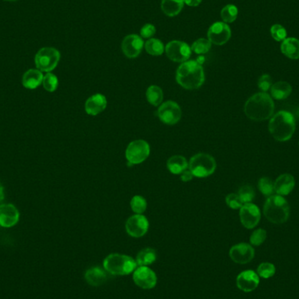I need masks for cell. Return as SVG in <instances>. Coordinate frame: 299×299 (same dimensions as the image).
Here are the masks:
<instances>
[{"label": "cell", "instance_id": "obj_1", "mask_svg": "<svg viewBox=\"0 0 299 299\" xmlns=\"http://www.w3.org/2000/svg\"><path fill=\"white\" fill-rule=\"evenodd\" d=\"M275 104L271 96L267 93H256L248 99L244 105V112L251 120L256 122L268 120L274 113Z\"/></svg>", "mask_w": 299, "mask_h": 299}, {"label": "cell", "instance_id": "obj_2", "mask_svg": "<svg viewBox=\"0 0 299 299\" xmlns=\"http://www.w3.org/2000/svg\"><path fill=\"white\" fill-rule=\"evenodd\" d=\"M176 81L185 90H197L205 83V73L196 61L183 62L176 71Z\"/></svg>", "mask_w": 299, "mask_h": 299}, {"label": "cell", "instance_id": "obj_3", "mask_svg": "<svg viewBox=\"0 0 299 299\" xmlns=\"http://www.w3.org/2000/svg\"><path fill=\"white\" fill-rule=\"evenodd\" d=\"M296 130L295 117L288 111H281L271 117L268 130L271 136L279 142H285L292 138Z\"/></svg>", "mask_w": 299, "mask_h": 299}, {"label": "cell", "instance_id": "obj_4", "mask_svg": "<svg viewBox=\"0 0 299 299\" xmlns=\"http://www.w3.org/2000/svg\"><path fill=\"white\" fill-rule=\"evenodd\" d=\"M263 214L268 222L274 224H283L290 217V206L283 196L271 195L264 203Z\"/></svg>", "mask_w": 299, "mask_h": 299}, {"label": "cell", "instance_id": "obj_5", "mask_svg": "<svg viewBox=\"0 0 299 299\" xmlns=\"http://www.w3.org/2000/svg\"><path fill=\"white\" fill-rule=\"evenodd\" d=\"M137 262L131 256L121 254H111L103 261V268L110 274L126 276L136 269Z\"/></svg>", "mask_w": 299, "mask_h": 299}, {"label": "cell", "instance_id": "obj_6", "mask_svg": "<svg viewBox=\"0 0 299 299\" xmlns=\"http://www.w3.org/2000/svg\"><path fill=\"white\" fill-rule=\"evenodd\" d=\"M216 161L211 155L198 153L193 156L188 162V169L195 177L207 178L216 170Z\"/></svg>", "mask_w": 299, "mask_h": 299}, {"label": "cell", "instance_id": "obj_7", "mask_svg": "<svg viewBox=\"0 0 299 299\" xmlns=\"http://www.w3.org/2000/svg\"><path fill=\"white\" fill-rule=\"evenodd\" d=\"M61 53L53 47H43L35 56V65L41 72L50 73L58 65Z\"/></svg>", "mask_w": 299, "mask_h": 299}, {"label": "cell", "instance_id": "obj_8", "mask_svg": "<svg viewBox=\"0 0 299 299\" xmlns=\"http://www.w3.org/2000/svg\"><path fill=\"white\" fill-rule=\"evenodd\" d=\"M151 153V147L145 140L139 139L130 142L127 146L125 157L130 166L145 162Z\"/></svg>", "mask_w": 299, "mask_h": 299}, {"label": "cell", "instance_id": "obj_9", "mask_svg": "<svg viewBox=\"0 0 299 299\" xmlns=\"http://www.w3.org/2000/svg\"><path fill=\"white\" fill-rule=\"evenodd\" d=\"M157 115L164 124L173 125L178 124L181 119L182 111L177 102L167 101L159 106Z\"/></svg>", "mask_w": 299, "mask_h": 299}, {"label": "cell", "instance_id": "obj_10", "mask_svg": "<svg viewBox=\"0 0 299 299\" xmlns=\"http://www.w3.org/2000/svg\"><path fill=\"white\" fill-rule=\"evenodd\" d=\"M165 52L171 61L179 63L189 61L192 55L191 46L180 40H173L169 42L166 46Z\"/></svg>", "mask_w": 299, "mask_h": 299}, {"label": "cell", "instance_id": "obj_11", "mask_svg": "<svg viewBox=\"0 0 299 299\" xmlns=\"http://www.w3.org/2000/svg\"><path fill=\"white\" fill-rule=\"evenodd\" d=\"M231 38V29L224 22H215L207 31V39L216 46H222Z\"/></svg>", "mask_w": 299, "mask_h": 299}, {"label": "cell", "instance_id": "obj_12", "mask_svg": "<svg viewBox=\"0 0 299 299\" xmlns=\"http://www.w3.org/2000/svg\"><path fill=\"white\" fill-rule=\"evenodd\" d=\"M133 281L140 288L150 290L157 284V275L147 266H139L133 272Z\"/></svg>", "mask_w": 299, "mask_h": 299}, {"label": "cell", "instance_id": "obj_13", "mask_svg": "<svg viewBox=\"0 0 299 299\" xmlns=\"http://www.w3.org/2000/svg\"><path fill=\"white\" fill-rule=\"evenodd\" d=\"M125 229L131 237H142L148 231V220L143 214H134L127 220Z\"/></svg>", "mask_w": 299, "mask_h": 299}, {"label": "cell", "instance_id": "obj_14", "mask_svg": "<svg viewBox=\"0 0 299 299\" xmlns=\"http://www.w3.org/2000/svg\"><path fill=\"white\" fill-rule=\"evenodd\" d=\"M240 220L244 228L248 229L255 228L261 220L259 208L253 203L243 204L240 208Z\"/></svg>", "mask_w": 299, "mask_h": 299}, {"label": "cell", "instance_id": "obj_15", "mask_svg": "<svg viewBox=\"0 0 299 299\" xmlns=\"http://www.w3.org/2000/svg\"><path fill=\"white\" fill-rule=\"evenodd\" d=\"M121 46L122 51L127 58L134 59L141 53L145 43L141 36L137 34H130L124 38Z\"/></svg>", "mask_w": 299, "mask_h": 299}, {"label": "cell", "instance_id": "obj_16", "mask_svg": "<svg viewBox=\"0 0 299 299\" xmlns=\"http://www.w3.org/2000/svg\"><path fill=\"white\" fill-rule=\"evenodd\" d=\"M229 256L236 263L246 264L253 260L255 250L250 244H236L229 250Z\"/></svg>", "mask_w": 299, "mask_h": 299}, {"label": "cell", "instance_id": "obj_17", "mask_svg": "<svg viewBox=\"0 0 299 299\" xmlns=\"http://www.w3.org/2000/svg\"><path fill=\"white\" fill-rule=\"evenodd\" d=\"M259 276L253 270H244L238 275L236 284L244 292H251L259 285Z\"/></svg>", "mask_w": 299, "mask_h": 299}, {"label": "cell", "instance_id": "obj_18", "mask_svg": "<svg viewBox=\"0 0 299 299\" xmlns=\"http://www.w3.org/2000/svg\"><path fill=\"white\" fill-rule=\"evenodd\" d=\"M19 220V210L12 204L0 205V226L3 228H12Z\"/></svg>", "mask_w": 299, "mask_h": 299}, {"label": "cell", "instance_id": "obj_19", "mask_svg": "<svg viewBox=\"0 0 299 299\" xmlns=\"http://www.w3.org/2000/svg\"><path fill=\"white\" fill-rule=\"evenodd\" d=\"M108 105L107 98L102 94L93 95L85 102V111L90 116H97L104 111Z\"/></svg>", "mask_w": 299, "mask_h": 299}, {"label": "cell", "instance_id": "obj_20", "mask_svg": "<svg viewBox=\"0 0 299 299\" xmlns=\"http://www.w3.org/2000/svg\"><path fill=\"white\" fill-rule=\"evenodd\" d=\"M295 186V179L291 174L284 173L279 176L274 182L275 193L280 196L290 195Z\"/></svg>", "mask_w": 299, "mask_h": 299}, {"label": "cell", "instance_id": "obj_21", "mask_svg": "<svg viewBox=\"0 0 299 299\" xmlns=\"http://www.w3.org/2000/svg\"><path fill=\"white\" fill-rule=\"evenodd\" d=\"M106 272L105 269L98 266L92 267L85 272V280L92 286H101L108 279Z\"/></svg>", "mask_w": 299, "mask_h": 299}, {"label": "cell", "instance_id": "obj_22", "mask_svg": "<svg viewBox=\"0 0 299 299\" xmlns=\"http://www.w3.org/2000/svg\"><path fill=\"white\" fill-rule=\"evenodd\" d=\"M44 75L39 69H29L22 78V84L28 90H35L43 81Z\"/></svg>", "mask_w": 299, "mask_h": 299}, {"label": "cell", "instance_id": "obj_23", "mask_svg": "<svg viewBox=\"0 0 299 299\" xmlns=\"http://www.w3.org/2000/svg\"><path fill=\"white\" fill-rule=\"evenodd\" d=\"M281 51L291 60L299 59V40L296 38H286L281 44Z\"/></svg>", "mask_w": 299, "mask_h": 299}, {"label": "cell", "instance_id": "obj_24", "mask_svg": "<svg viewBox=\"0 0 299 299\" xmlns=\"http://www.w3.org/2000/svg\"><path fill=\"white\" fill-rule=\"evenodd\" d=\"M167 169L173 174H180L185 170L188 169V162L181 155H174L167 160Z\"/></svg>", "mask_w": 299, "mask_h": 299}, {"label": "cell", "instance_id": "obj_25", "mask_svg": "<svg viewBox=\"0 0 299 299\" xmlns=\"http://www.w3.org/2000/svg\"><path fill=\"white\" fill-rule=\"evenodd\" d=\"M291 92H292V88L290 86V84L284 80L272 84L270 88L271 96L276 100H284L288 98Z\"/></svg>", "mask_w": 299, "mask_h": 299}, {"label": "cell", "instance_id": "obj_26", "mask_svg": "<svg viewBox=\"0 0 299 299\" xmlns=\"http://www.w3.org/2000/svg\"><path fill=\"white\" fill-rule=\"evenodd\" d=\"M184 5V0H162L161 10L168 17H174L182 11Z\"/></svg>", "mask_w": 299, "mask_h": 299}, {"label": "cell", "instance_id": "obj_27", "mask_svg": "<svg viewBox=\"0 0 299 299\" xmlns=\"http://www.w3.org/2000/svg\"><path fill=\"white\" fill-rule=\"evenodd\" d=\"M146 99L149 103L155 107L160 106L163 103L164 92L160 87L151 85L146 90Z\"/></svg>", "mask_w": 299, "mask_h": 299}, {"label": "cell", "instance_id": "obj_28", "mask_svg": "<svg viewBox=\"0 0 299 299\" xmlns=\"http://www.w3.org/2000/svg\"><path fill=\"white\" fill-rule=\"evenodd\" d=\"M157 260V252L151 248H146L141 250L137 256V264L139 266H147Z\"/></svg>", "mask_w": 299, "mask_h": 299}, {"label": "cell", "instance_id": "obj_29", "mask_svg": "<svg viewBox=\"0 0 299 299\" xmlns=\"http://www.w3.org/2000/svg\"><path fill=\"white\" fill-rule=\"evenodd\" d=\"M145 48L149 55L152 56H159L163 55L166 46H164L160 40L151 38L145 42Z\"/></svg>", "mask_w": 299, "mask_h": 299}, {"label": "cell", "instance_id": "obj_30", "mask_svg": "<svg viewBox=\"0 0 299 299\" xmlns=\"http://www.w3.org/2000/svg\"><path fill=\"white\" fill-rule=\"evenodd\" d=\"M238 8L234 5H227L226 7H223L221 12V18L222 22L226 24L233 23V22L237 19Z\"/></svg>", "mask_w": 299, "mask_h": 299}, {"label": "cell", "instance_id": "obj_31", "mask_svg": "<svg viewBox=\"0 0 299 299\" xmlns=\"http://www.w3.org/2000/svg\"><path fill=\"white\" fill-rule=\"evenodd\" d=\"M211 46H212V43L210 42L208 39L201 38V39L195 40L194 44L192 45L191 49L193 52L197 53V55H205V53L209 52Z\"/></svg>", "mask_w": 299, "mask_h": 299}, {"label": "cell", "instance_id": "obj_32", "mask_svg": "<svg viewBox=\"0 0 299 299\" xmlns=\"http://www.w3.org/2000/svg\"><path fill=\"white\" fill-rule=\"evenodd\" d=\"M238 195L243 204L251 203L256 197V192L253 186L250 185H244L238 191Z\"/></svg>", "mask_w": 299, "mask_h": 299}, {"label": "cell", "instance_id": "obj_33", "mask_svg": "<svg viewBox=\"0 0 299 299\" xmlns=\"http://www.w3.org/2000/svg\"><path fill=\"white\" fill-rule=\"evenodd\" d=\"M130 207L136 214H143L147 208V202L143 196L136 195L130 201Z\"/></svg>", "mask_w": 299, "mask_h": 299}, {"label": "cell", "instance_id": "obj_34", "mask_svg": "<svg viewBox=\"0 0 299 299\" xmlns=\"http://www.w3.org/2000/svg\"><path fill=\"white\" fill-rule=\"evenodd\" d=\"M258 188L262 195L269 197L275 193L274 182L268 177H262L258 181Z\"/></svg>", "mask_w": 299, "mask_h": 299}, {"label": "cell", "instance_id": "obj_35", "mask_svg": "<svg viewBox=\"0 0 299 299\" xmlns=\"http://www.w3.org/2000/svg\"><path fill=\"white\" fill-rule=\"evenodd\" d=\"M58 78L56 74H52V73H46V75H44L42 85L46 91H48V92L56 91L58 88Z\"/></svg>", "mask_w": 299, "mask_h": 299}, {"label": "cell", "instance_id": "obj_36", "mask_svg": "<svg viewBox=\"0 0 299 299\" xmlns=\"http://www.w3.org/2000/svg\"><path fill=\"white\" fill-rule=\"evenodd\" d=\"M276 273V267L270 262H262L257 268V275L262 278H271Z\"/></svg>", "mask_w": 299, "mask_h": 299}, {"label": "cell", "instance_id": "obj_37", "mask_svg": "<svg viewBox=\"0 0 299 299\" xmlns=\"http://www.w3.org/2000/svg\"><path fill=\"white\" fill-rule=\"evenodd\" d=\"M266 237H267V233L265 230L262 228H258L250 235V243L254 246H260L265 241Z\"/></svg>", "mask_w": 299, "mask_h": 299}, {"label": "cell", "instance_id": "obj_38", "mask_svg": "<svg viewBox=\"0 0 299 299\" xmlns=\"http://www.w3.org/2000/svg\"><path fill=\"white\" fill-rule=\"evenodd\" d=\"M270 34L271 37L276 41H284L287 38L286 29L282 25L279 24H275L270 28Z\"/></svg>", "mask_w": 299, "mask_h": 299}, {"label": "cell", "instance_id": "obj_39", "mask_svg": "<svg viewBox=\"0 0 299 299\" xmlns=\"http://www.w3.org/2000/svg\"><path fill=\"white\" fill-rule=\"evenodd\" d=\"M226 203L232 209H240L243 203L237 194H230L226 197Z\"/></svg>", "mask_w": 299, "mask_h": 299}, {"label": "cell", "instance_id": "obj_40", "mask_svg": "<svg viewBox=\"0 0 299 299\" xmlns=\"http://www.w3.org/2000/svg\"><path fill=\"white\" fill-rule=\"evenodd\" d=\"M257 85L259 87L260 90L262 92L266 93L268 90H270L272 86V78L269 74H262V76L258 79Z\"/></svg>", "mask_w": 299, "mask_h": 299}, {"label": "cell", "instance_id": "obj_41", "mask_svg": "<svg viewBox=\"0 0 299 299\" xmlns=\"http://www.w3.org/2000/svg\"><path fill=\"white\" fill-rule=\"evenodd\" d=\"M156 34V28L152 24H146L140 30V36L144 39H151Z\"/></svg>", "mask_w": 299, "mask_h": 299}, {"label": "cell", "instance_id": "obj_42", "mask_svg": "<svg viewBox=\"0 0 299 299\" xmlns=\"http://www.w3.org/2000/svg\"><path fill=\"white\" fill-rule=\"evenodd\" d=\"M180 175V179L184 181V182H188L190 180L194 179V174L192 173L191 171L189 169H186L183 172V173H180L179 174Z\"/></svg>", "mask_w": 299, "mask_h": 299}, {"label": "cell", "instance_id": "obj_43", "mask_svg": "<svg viewBox=\"0 0 299 299\" xmlns=\"http://www.w3.org/2000/svg\"><path fill=\"white\" fill-rule=\"evenodd\" d=\"M202 0H184V3L188 7H197L201 5Z\"/></svg>", "mask_w": 299, "mask_h": 299}, {"label": "cell", "instance_id": "obj_44", "mask_svg": "<svg viewBox=\"0 0 299 299\" xmlns=\"http://www.w3.org/2000/svg\"><path fill=\"white\" fill-rule=\"evenodd\" d=\"M4 198H5V193H4L3 185H1L0 183V203L4 201Z\"/></svg>", "mask_w": 299, "mask_h": 299}, {"label": "cell", "instance_id": "obj_45", "mask_svg": "<svg viewBox=\"0 0 299 299\" xmlns=\"http://www.w3.org/2000/svg\"><path fill=\"white\" fill-rule=\"evenodd\" d=\"M5 1H9V2H13V1H17V0H5Z\"/></svg>", "mask_w": 299, "mask_h": 299}]
</instances>
